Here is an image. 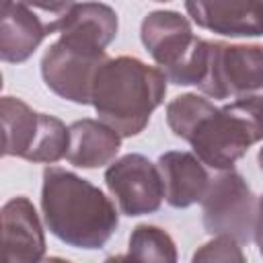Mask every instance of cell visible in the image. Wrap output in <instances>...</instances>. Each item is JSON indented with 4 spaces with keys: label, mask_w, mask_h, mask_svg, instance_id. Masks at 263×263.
<instances>
[{
    "label": "cell",
    "mask_w": 263,
    "mask_h": 263,
    "mask_svg": "<svg viewBox=\"0 0 263 263\" xmlns=\"http://www.w3.org/2000/svg\"><path fill=\"white\" fill-rule=\"evenodd\" d=\"M166 76L138 58H109L97 72L90 105L99 119L121 138L138 136L150 121L152 111L162 105Z\"/></svg>",
    "instance_id": "obj_3"
},
{
    "label": "cell",
    "mask_w": 263,
    "mask_h": 263,
    "mask_svg": "<svg viewBox=\"0 0 263 263\" xmlns=\"http://www.w3.org/2000/svg\"><path fill=\"white\" fill-rule=\"evenodd\" d=\"M251 121V125L257 132L259 142L263 140V95H255V97H247V99H236L232 101Z\"/></svg>",
    "instance_id": "obj_19"
},
{
    "label": "cell",
    "mask_w": 263,
    "mask_h": 263,
    "mask_svg": "<svg viewBox=\"0 0 263 263\" xmlns=\"http://www.w3.org/2000/svg\"><path fill=\"white\" fill-rule=\"evenodd\" d=\"M49 35L47 21L25 2H2L0 6V58L8 64L29 60Z\"/></svg>",
    "instance_id": "obj_11"
},
{
    "label": "cell",
    "mask_w": 263,
    "mask_h": 263,
    "mask_svg": "<svg viewBox=\"0 0 263 263\" xmlns=\"http://www.w3.org/2000/svg\"><path fill=\"white\" fill-rule=\"evenodd\" d=\"M121 136L101 119H78L70 125L68 160L78 168H99L117 156Z\"/></svg>",
    "instance_id": "obj_14"
},
{
    "label": "cell",
    "mask_w": 263,
    "mask_h": 263,
    "mask_svg": "<svg viewBox=\"0 0 263 263\" xmlns=\"http://www.w3.org/2000/svg\"><path fill=\"white\" fill-rule=\"evenodd\" d=\"M199 27L226 37H263V2H187Z\"/></svg>",
    "instance_id": "obj_12"
},
{
    "label": "cell",
    "mask_w": 263,
    "mask_h": 263,
    "mask_svg": "<svg viewBox=\"0 0 263 263\" xmlns=\"http://www.w3.org/2000/svg\"><path fill=\"white\" fill-rule=\"evenodd\" d=\"M105 183L125 216L154 214L164 199V183L158 164L142 154H125L105 171Z\"/></svg>",
    "instance_id": "obj_8"
},
{
    "label": "cell",
    "mask_w": 263,
    "mask_h": 263,
    "mask_svg": "<svg viewBox=\"0 0 263 263\" xmlns=\"http://www.w3.org/2000/svg\"><path fill=\"white\" fill-rule=\"evenodd\" d=\"M257 247H259V253L263 257V195L259 197V205H257V222H255V234H253Z\"/></svg>",
    "instance_id": "obj_20"
},
{
    "label": "cell",
    "mask_w": 263,
    "mask_h": 263,
    "mask_svg": "<svg viewBox=\"0 0 263 263\" xmlns=\"http://www.w3.org/2000/svg\"><path fill=\"white\" fill-rule=\"evenodd\" d=\"M171 132L187 140L195 156L214 171H230L259 142L247 115L234 105L216 107L212 101L185 92L166 105Z\"/></svg>",
    "instance_id": "obj_2"
},
{
    "label": "cell",
    "mask_w": 263,
    "mask_h": 263,
    "mask_svg": "<svg viewBox=\"0 0 263 263\" xmlns=\"http://www.w3.org/2000/svg\"><path fill=\"white\" fill-rule=\"evenodd\" d=\"M191 263H247V257L234 238L214 236L193 253Z\"/></svg>",
    "instance_id": "obj_18"
},
{
    "label": "cell",
    "mask_w": 263,
    "mask_h": 263,
    "mask_svg": "<svg viewBox=\"0 0 263 263\" xmlns=\"http://www.w3.org/2000/svg\"><path fill=\"white\" fill-rule=\"evenodd\" d=\"M103 263H138V261L134 257H129V255H111Z\"/></svg>",
    "instance_id": "obj_21"
},
{
    "label": "cell",
    "mask_w": 263,
    "mask_h": 263,
    "mask_svg": "<svg viewBox=\"0 0 263 263\" xmlns=\"http://www.w3.org/2000/svg\"><path fill=\"white\" fill-rule=\"evenodd\" d=\"M158 168L164 183V199L173 208H189L203 199L210 175L205 164L191 152L171 150L160 154Z\"/></svg>",
    "instance_id": "obj_13"
},
{
    "label": "cell",
    "mask_w": 263,
    "mask_h": 263,
    "mask_svg": "<svg viewBox=\"0 0 263 263\" xmlns=\"http://www.w3.org/2000/svg\"><path fill=\"white\" fill-rule=\"evenodd\" d=\"M140 37L168 82L199 86L210 58V41L193 35L187 16L177 10H154L144 16Z\"/></svg>",
    "instance_id": "obj_4"
},
{
    "label": "cell",
    "mask_w": 263,
    "mask_h": 263,
    "mask_svg": "<svg viewBox=\"0 0 263 263\" xmlns=\"http://www.w3.org/2000/svg\"><path fill=\"white\" fill-rule=\"evenodd\" d=\"M257 162H259V168L263 171V148L259 150V154H257Z\"/></svg>",
    "instance_id": "obj_23"
},
{
    "label": "cell",
    "mask_w": 263,
    "mask_h": 263,
    "mask_svg": "<svg viewBox=\"0 0 263 263\" xmlns=\"http://www.w3.org/2000/svg\"><path fill=\"white\" fill-rule=\"evenodd\" d=\"M68 148H70V127H66L58 117L41 113L37 138L25 160L53 164L64 156H68Z\"/></svg>",
    "instance_id": "obj_17"
},
{
    "label": "cell",
    "mask_w": 263,
    "mask_h": 263,
    "mask_svg": "<svg viewBox=\"0 0 263 263\" xmlns=\"http://www.w3.org/2000/svg\"><path fill=\"white\" fill-rule=\"evenodd\" d=\"M107 60L105 49L58 37L41 58V76L58 97L88 105L95 76Z\"/></svg>",
    "instance_id": "obj_7"
},
{
    "label": "cell",
    "mask_w": 263,
    "mask_h": 263,
    "mask_svg": "<svg viewBox=\"0 0 263 263\" xmlns=\"http://www.w3.org/2000/svg\"><path fill=\"white\" fill-rule=\"evenodd\" d=\"M41 212L47 230L76 249H101L119 224L113 201L90 181L60 166L43 171Z\"/></svg>",
    "instance_id": "obj_1"
},
{
    "label": "cell",
    "mask_w": 263,
    "mask_h": 263,
    "mask_svg": "<svg viewBox=\"0 0 263 263\" xmlns=\"http://www.w3.org/2000/svg\"><path fill=\"white\" fill-rule=\"evenodd\" d=\"M43 263H72V261L62 259V257H47V259H43Z\"/></svg>",
    "instance_id": "obj_22"
},
{
    "label": "cell",
    "mask_w": 263,
    "mask_h": 263,
    "mask_svg": "<svg viewBox=\"0 0 263 263\" xmlns=\"http://www.w3.org/2000/svg\"><path fill=\"white\" fill-rule=\"evenodd\" d=\"M45 234L35 205L18 195L2 205V263H43Z\"/></svg>",
    "instance_id": "obj_9"
},
{
    "label": "cell",
    "mask_w": 263,
    "mask_h": 263,
    "mask_svg": "<svg viewBox=\"0 0 263 263\" xmlns=\"http://www.w3.org/2000/svg\"><path fill=\"white\" fill-rule=\"evenodd\" d=\"M47 27L49 33H60V37L105 49L117 35V12L101 2H68Z\"/></svg>",
    "instance_id": "obj_10"
},
{
    "label": "cell",
    "mask_w": 263,
    "mask_h": 263,
    "mask_svg": "<svg viewBox=\"0 0 263 263\" xmlns=\"http://www.w3.org/2000/svg\"><path fill=\"white\" fill-rule=\"evenodd\" d=\"M212 99H247L263 90V45L210 41L208 70L197 86Z\"/></svg>",
    "instance_id": "obj_6"
},
{
    "label": "cell",
    "mask_w": 263,
    "mask_h": 263,
    "mask_svg": "<svg viewBox=\"0 0 263 263\" xmlns=\"http://www.w3.org/2000/svg\"><path fill=\"white\" fill-rule=\"evenodd\" d=\"M129 257L138 263H177V247L171 234L152 224H138L129 234Z\"/></svg>",
    "instance_id": "obj_16"
},
{
    "label": "cell",
    "mask_w": 263,
    "mask_h": 263,
    "mask_svg": "<svg viewBox=\"0 0 263 263\" xmlns=\"http://www.w3.org/2000/svg\"><path fill=\"white\" fill-rule=\"evenodd\" d=\"M257 205L259 199L240 173L218 171L201 199L203 228L212 236H228L238 245L249 242L255 234Z\"/></svg>",
    "instance_id": "obj_5"
},
{
    "label": "cell",
    "mask_w": 263,
    "mask_h": 263,
    "mask_svg": "<svg viewBox=\"0 0 263 263\" xmlns=\"http://www.w3.org/2000/svg\"><path fill=\"white\" fill-rule=\"evenodd\" d=\"M0 109H2V132H4L2 154L25 158L37 138L41 113L33 111L25 101L16 97H2Z\"/></svg>",
    "instance_id": "obj_15"
}]
</instances>
